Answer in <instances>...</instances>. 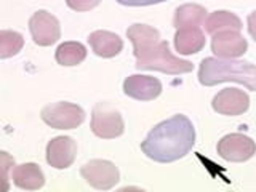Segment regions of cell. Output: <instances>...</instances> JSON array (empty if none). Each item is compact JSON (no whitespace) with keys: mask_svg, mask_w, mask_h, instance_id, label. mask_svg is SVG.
<instances>
[{"mask_svg":"<svg viewBox=\"0 0 256 192\" xmlns=\"http://www.w3.org/2000/svg\"><path fill=\"white\" fill-rule=\"evenodd\" d=\"M0 157H2V166H0V176H2V182H4V188L2 190L8 189V184H6V172H8V164L13 162V158L6 154V152H0Z\"/></svg>","mask_w":256,"mask_h":192,"instance_id":"obj_21","label":"cell"},{"mask_svg":"<svg viewBox=\"0 0 256 192\" xmlns=\"http://www.w3.org/2000/svg\"><path fill=\"white\" fill-rule=\"evenodd\" d=\"M248 32H250V36L256 40V10L248 16Z\"/></svg>","mask_w":256,"mask_h":192,"instance_id":"obj_23","label":"cell"},{"mask_svg":"<svg viewBox=\"0 0 256 192\" xmlns=\"http://www.w3.org/2000/svg\"><path fill=\"white\" fill-rule=\"evenodd\" d=\"M54 58L61 66H77L86 58V48L80 42H64L58 46Z\"/></svg>","mask_w":256,"mask_h":192,"instance_id":"obj_18","label":"cell"},{"mask_svg":"<svg viewBox=\"0 0 256 192\" xmlns=\"http://www.w3.org/2000/svg\"><path fill=\"white\" fill-rule=\"evenodd\" d=\"M100 2L101 0H66L68 6L74 12H88L96 5H100Z\"/></svg>","mask_w":256,"mask_h":192,"instance_id":"obj_20","label":"cell"},{"mask_svg":"<svg viewBox=\"0 0 256 192\" xmlns=\"http://www.w3.org/2000/svg\"><path fill=\"white\" fill-rule=\"evenodd\" d=\"M80 174L84 176V180L90 184L92 188L100 189V190H108L112 189L118 182V168L109 162V160H101L94 158L86 162Z\"/></svg>","mask_w":256,"mask_h":192,"instance_id":"obj_6","label":"cell"},{"mask_svg":"<svg viewBox=\"0 0 256 192\" xmlns=\"http://www.w3.org/2000/svg\"><path fill=\"white\" fill-rule=\"evenodd\" d=\"M248 48L246 38L237 30H224L214 34L212 38V52L218 58L234 60L240 58Z\"/></svg>","mask_w":256,"mask_h":192,"instance_id":"obj_10","label":"cell"},{"mask_svg":"<svg viewBox=\"0 0 256 192\" xmlns=\"http://www.w3.org/2000/svg\"><path fill=\"white\" fill-rule=\"evenodd\" d=\"M218 154L228 162H246L256 154V142L242 133L226 134L218 142Z\"/></svg>","mask_w":256,"mask_h":192,"instance_id":"obj_7","label":"cell"},{"mask_svg":"<svg viewBox=\"0 0 256 192\" xmlns=\"http://www.w3.org/2000/svg\"><path fill=\"white\" fill-rule=\"evenodd\" d=\"M212 106L221 116H240L250 106V98L238 88H224L213 98Z\"/></svg>","mask_w":256,"mask_h":192,"instance_id":"obj_11","label":"cell"},{"mask_svg":"<svg viewBox=\"0 0 256 192\" xmlns=\"http://www.w3.org/2000/svg\"><path fill=\"white\" fill-rule=\"evenodd\" d=\"M126 37L133 44L136 69L158 70L168 76H180L192 70V62L174 56L168 42L160 40L156 28L148 24H133L126 29Z\"/></svg>","mask_w":256,"mask_h":192,"instance_id":"obj_1","label":"cell"},{"mask_svg":"<svg viewBox=\"0 0 256 192\" xmlns=\"http://www.w3.org/2000/svg\"><path fill=\"white\" fill-rule=\"evenodd\" d=\"M77 157V142L70 136H56L46 146V162L50 166L64 170Z\"/></svg>","mask_w":256,"mask_h":192,"instance_id":"obj_9","label":"cell"},{"mask_svg":"<svg viewBox=\"0 0 256 192\" xmlns=\"http://www.w3.org/2000/svg\"><path fill=\"white\" fill-rule=\"evenodd\" d=\"M29 30L34 42L40 46L53 45L61 37L60 21L56 16L48 13L45 10H38L30 16L29 20Z\"/></svg>","mask_w":256,"mask_h":192,"instance_id":"obj_8","label":"cell"},{"mask_svg":"<svg viewBox=\"0 0 256 192\" xmlns=\"http://www.w3.org/2000/svg\"><path fill=\"white\" fill-rule=\"evenodd\" d=\"M205 32L210 36L218 34V32H224V30H242V21L237 14L230 13V12H214L210 16H206L205 20Z\"/></svg>","mask_w":256,"mask_h":192,"instance_id":"obj_17","label":"cell"},{"mask_svg":"<svg viewBox=\"0 0 256 192\" xmlns=\"http://www.w3.org/2000/svg\"><path fill=\"white\" fill-rule=\"evenodd\" d=\"M205 46V34L200 28L176 29L174 48L180 54H196Z\"/></svg>","mask_w":256,"mask_h":192,"instance_id":"obj_15","label":"cell"},{"mask_svg":"<svg viewBox=\"0 0 256 192\" xmlns=\"http://www.w3.org/2000/svg\"><path fill=\"white\" fill-rule=\"evenodd\" d=\"M206 10L205 6L197 4H184L174 10L173 16V26L176 29L182 28H200L205 24Z\"/></svg>","mask_w":256,"mask_h":192,"instance_id":"obj_16","label":"cell"},{"mask_svg":"<svg viewBox=\"0 0 256 192\" xmlns=\"http://www.w3.org/2000/svg\"><path fill=\"white\" fill-rule=\"evenodd\" d=\"M198 80L205 86L222 82H237L245 85L248 90L256 92V64L237 58H205L200 62Z\"/></svg>","mask_w":256,"mask_h":192,"instance_id":"obj_3","label":"cell"},{"mask_svg":"<svg viewBox=\"0 0 256 192\" xmlns=\"http://www.w3.org/2000/svg\"><path fill=\"white\" fill-rule=\"evenodd\" d=\"M12 180L16 188L26 190H37L45 184V176L42 168L32 162L14 166V170L12 173Z\"/></svg>","mask_w":256,"mask_h":192,"instance_id":"obj_14","label":"cell"},{"mask_svg":"<svg viewBox=\"0 0 256 192\" xmlns=\"http://www.w3.org/2000/svg\"><path fill=\"white\" fill-rule=\"evenodd\" d=\"M124 93L138 101H152L162 93V84L150 76H130L124 82Z\"/></svg>","mask_w":256,"mask_h":192,"instance_id":"obj_12","label":"cell"},{"mask_svg":"<svg viewBox=\"0 0 256 192\" xmlns=\"http://www.w3.org/2000/svg\"><path fill=\"white\" fill-rule=\"evenodd\" d=\"M24 45V38L20 32L4 29L0 30V58L6 60L18 54Z\"/></svg>","mask_w":256,"mask_h":192,"instance_id":"obj_19","label":"cell"},{"mask_svg":"<svg viewBox=\"0 0 256 192\" xmlns=\"http://www.w3.org/2000/svg\"><path fill=\"white\" fill-rule=\"evenodd\" d=\"M120 5H126V6H146V5H156V4H162L165 0H116Z\"/></svg>","mask_w":256,"mask_h":192,"instance_id":"obj_22","label":"cell"},{"mask_svg":"<svg viewBox=\"0 0 256 192\" xmlns=\"http://www.w3.org/2000/svg\"><path fill=\"white\" fill-rule=\"evenodd\" d=\"M125 130L120 112L109 102H98L92 114V132L102 140H114Z\"/></svg>","mask_w":256,"mask_h":192,"instance_id":"obj_5","label":"cell"},{"mask_svg":"<svg viewBox=\"0 0 256 192\" xmlns=\"http://www.w3.org/2000/svg\"><path fill=\"white\" fill-rule=\"evenodd\" d=\"M196 142V128L186 116H173L150 130L141 142V150L149 158L168 164L188 156Z\"/></svg>","mask_w":256,"mask_h":192,"instance_id":"obj_2","label":"cell"},{"mask_svg":"<svg viewBox=\"0 0 256 192\" xmlns=\"http://www.w3.org/2000/svg\"><path fill=\"white\" fill-rule=\"evenodd\" d=\"M88 44H90L94 54L101 56V58H114L124 48V40L110 30L92 32L88 37Z\"/></svg>","mask_w":256,"mask_h":192,"instance_id":"obj_13","label":"cell"},{"mask_svg":"<svg viewBox=\"0 0 256 192\" xmlns=\"http://www.w3.org/2000/svg\"><path fill=\"white\" fill-rule=\"evenodd\" d=\"M42 120L56 130H72L84 124L85 110L74 102L61 101L42 109Z\"/></svg>","mask_w":256,"mask_h":192,"instance_id":"obj_4","label":"cell"}]
</instances>
